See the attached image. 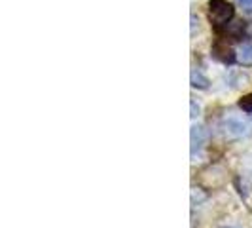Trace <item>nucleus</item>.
Wrapping results in <instances>:
<instances>
[{
    "mask_svg": "<svg viewBox=\"0 0 252 228\" xmlns=\"http://www.w3.org/2000/svg\"><path fill=\"white\" fill-rule=\"evenodd\" d=\"M220 129L226 139H243V137L251 135V126L237 116H226L220 122Z\"/></svg>",
    "mask_w": 252,
    "mask_h": 228,
    "instance_id": "nucleus-1",
    "label": "nucleus"
},
{
    "mask_svg": "<svg viewBox=\"0 0 252 228\" xmlns=\"http://www.w3.org/2000/svg\"><path fill=\"white\" fill-rule=\"evenodd\" d=\"M233 17V6L227 0H211L209 2V19L216 27L227 25Z\"/></svg>",
    "mask_w": 252,
    "mask_h": 228,
    "instance_id": "nucleus-2",
    "label": "nucleus"
},
{
    "mask_svg": "<svg viewBox=\"0 0 252 228\" xmlns=\"http://www.w3.org/2000/svg\"><path fill=\"white\" fill-rule=\"evenodd\" d=\"M211 139V131L203 124H193L189 129V141H191V154L195 151H201L203 147Z\"/></svg>",
    "mask_w": 252,
    "mask_h": 228,
    "instance_id": "nucleus-3",
    "label": "nucleus"
},
{
    "mask_svg": "<svg viewBox=\"0 0 252 228\" xmlns=\"http://www.w3.org/2000/svg\"><path fill=\"white\" fill-rule=\"evenodd\" d=\"M201 179L207 187L216 189V187H222V185L226 183V171H224V167H220V165H213V167H209V169L203 171Z\"/></svg>",
    "mask_w": 252,
    "mask_h": 228,
    "instance_id": "nucleus-4",
    "label": "nucleus"
},
{
    "mask_svg": "<svg viewBox=\"0 0 252 228\" xmlns=\"http://www.w3.org/2000/svg\"><path fill=\"white\" fill-rule=\"evenodd\" d=\"M213 57H216L222 63H233V59H235L233 50L227 46L226 42H222V40H218L215 46H213Z\"/></svg>",
    "mask_w": 252,
    "mask_h": 228,
    "instance_id": "nucleus-5",
    "label": "nucleus"
},
{
    "mask_svg": "<svg viewBox=\"0 0 252 228\" xmlns=\"http://www.w3.org/2000/svg\"><path fill=\"white\" fill-rule=\"evenodd\" d=\"M237 61L243 65H252V42L241 44L239 51H237Z\"/></svg>",
    "mask_w": 252,
    "mask_h": 228,
    "instance_id": "nucleus-6",
    "label": "nucleus"
},
{
    "mask_svg": "<svg viewBox=\"0 0 252 228\" xmlns=\"http://www.w3.org/2000/svg\"><path fill=\"white\" fill-rule=\"evenodd\" d=\"M209 84H211L209 78L203 75L199 69H193V71H191V86H193V88L207 89L209 88Z\"/></svg>",
    "mask_w": 252,
    "mask_h": 228,
    "instance_id": "nucleus-7",
    "label": "nucleus"
},
{
    "mask_svg": "<svg viewBox=\"0 0 252 228\" xmlns=\"http://www.w3.org/2000/svg\"><path fill=\"white\" fill-rule=\"evenodd\" d=\"M239 107L245 111V113H251L252 114V93L251 95H245L243 99L239 101Z\"/></svg>",
    "mask_w": 252,
    "mask_h": 228,
    "instance_id": "nucleus-8",
    "label": "nucleus"
},
{
    "mask_svg": "<svg viewBox=\"0 0 252 228\" xmlns=\"http://www.w3.org/2000/svg\"><path fill=\"white\" fill-rule=\"evenodd\" d=\"M237 4L245 12H252V0H237Z\"/></svg>",
    "mask_w": 252,
    "mask_h": 228,
    "instance_id": "nucleus-9",
    "label": "nucleus"
},
{
    "mask_svg": "<svg viewBox=\"0 0 252 228\" xmlns=\"http://www.w3.org/2000/svg\"><path fill=\"white\" fill-rule=\"evenodd\" d=\"M189 105H191V118H197V116H199V113H201V111H199V105L193 101V99L189 101Z\"/></svg>",
    "mask_w": 252,
    "mask_h": 228,
    "instance_id": "nucleus-10",
    "label": "nucleus"
},
{
    "mask_svg": "<svg viewBox=\"0 0 252 228\" xmlns=\"http://www.w3.org/2000/svg\"><path fill=\"white\" fill-rule=\"evenodd\" d=\"M220 228H239V227H220Z\"/></svg>",
    "mask_w": 252,
    "mask_h": 228,
    "instance_id": "nucleus-11",
    "label": "nucleus"
}]
</instances>
